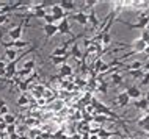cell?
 Masks as SVG:
<instances>
[{
	"label": "cell",
	"mask_w": 149,
	"mask_h": 139,
	"mask_svg": "<svg viewBox=\"0 0 149 139\" xmlns=\"http://www.w3.org/2000/svg\"><path fill=\"white\" fill-rule=\"evenodd\" d=\"M127 27H130V28H140V30H148V25H149V17L148 16H141L140 17V21L136 23H126Z\"/></svg>",
	"instance_id": "6da1fadb"
},
{
	"label": "cell",
	"mask_w": 149,
	"mask_h": 139,
	"mask_svg": "<svg viewBox=\"0 0 149 139\" xmlns=\"http://www.w3.org/2000/svg\"><path fill=\"white\" fill-rule=\"evenodd\" d=\"M126 94L129 95V98H134V100H140L141 98V91H140L138 86H132L126 91Z\"/></svg>",
	"instance_id": "7a4b0ae2"
},
{
	"label": "cell",
	"mask_w": 149,
	"mask_h": 139,
	"mask_svg": "<svg viewBox=\"0 0 149 139\" xmlns=\"http://www.w3.org/2000/svg\"><path fill=\"white\" fill-rule=\"evenodd\" d=\"M118 103H119L121 108H124V106H127L129 103H130V98H129V95L126 94V91H124V92H121V94L118 95Z\"/></svg>",
	"instance_id": "3957f363"
},
{
	"label": "cell",
	"mask_w": 149,
	"mask_h": 139,
	"mask_svg": "<svg viewBox=\"0 0 149 139\" xmlns=\"http://www.w3.org/2000/svg\"><path fill=\"white\" fill-rule=\"evenodd\" d=\"M135 108L148 111V108H149V102L146 100V98H140V100H136V102H135Z\"/></svg>",
	"instance_id": "277c9868"
},
{
	"label": "cell",
	"mask_w": 149,
	"mask_h": 139,
	"mask_svg": "<svg viewBox=\"0 0 149 139\" xmlns=\"http://www.w3.org/2000/svg\"><path fill=\"white\" fill-rule=\"evenodd\" d=\"M134 45H135V52H136V53H138V52H141V53H143L144 47H146V44H144V42L141 41V39H136Z\"/></svg>",
	"instance_id": "5b68a950"
},
{
	"label": "cell",
	"mask_w": 149,
	"mask_h": 139,
	"mask_svg": "<svg viewBox=\"0 0 149 139\" xmlns=\"http://www.w3.org/2000/svg\"><path fill=\"white\" fill-rule=\"evenodd\" d=\"M143 67V63L140 61H134L132 64H127V70H140Z\"/></svg>",
	"instance_id": "8992f818"
},
{
	"label": "cell",
	"mask_w": 149,
	"mask_h": 139,
	"mask_svg": "<svg viewBox=\"0 0 149 139\" xmlns=\"http://www.w3.org/2000/svg\"><path fill=\"white\" fill-rule=\"evenodd\" d=\"M136 124H138L140 128H143L144 125H148V124H149V113H148L143 119H138V120H136Z\"/></svg>",
	"instance_id": "52a82bcc"
},
{
	"label": "cell",
	"mask_w": 149,
	"mask_h": 139,
	"mask_svg": "<svg viewBox=\"0 0 149 139\" xmlns=\"http://www.w3.org/2000/svg\"><path fill=\"white\" fill-rule=\"evenodd\" d=\"M141 41L144 42L146 45H149V30H143V34H141Z\"/></svg>",
	"instance_id": "ba28073f"
},
{
	"label": "cell",
	"mask_w": 149,
	"mask_h": 139,
	"mask_svg": "<svg viewBox=\"0 0 149 139\" xmlns=\"http://www.w3.org/2000/svg\"><path fill=\"white\" fill-rule=\"evenodd\" d=\"M127 74H129V75H132L134 78L143 77V70H141V69H140V70H127Z\"/></svg>",
	"instance_id": "9c48e42d"
},
{
	"label": "cell",
	"mask_w": 149,
	"mask_h": 139,
	"mask_svg": "<svg viewBox=\"0 0 149 139\" xmlns=\"http://www.w3.org/2000/svg\"><path fill=\"white\" fill-rule=\"evenodd\" d=\"M146 85H149V70L143 75V80H141V86H146Z\"/></svg>",
	"instance_id": "30bf717a"
},
{
	"label": "cell",
	"mask_w": 149,
	"mask_h": 139,
	"mask_svg": "<svg viewBox=\"0 0 149 139\" xmlns=\"http://www.w3.org/2000/svg\"><path fill=\"white\" fill-rule=\"evenodd\" d=\"M113 83H115V85H121V83H123V78H121V75H118V74L113 75Z\"/></svg>",
	"instance_id": "8fae6325"
},
{
	"label": "cell",
	"mask_w": 149,
	"mask_h": 139,
	"mask_svg": "<svg viewBox=\"0 0 149 139\" xmlns=\"http://www.w3.org/2000/svg\"><path fill=\"white\" fill-rule=\"evenodd\" d=\"M77 19H79V22H82V23H85V22H86V19L83 17V14H79V17H77Z\"/></svg>",
	"instance_id": "7c38bea8"
},
{
	"label": "cell",
	"mask_w": 149,
	"mask_h": 139,
	"mask_svg": "<svg viewBox=\"0 0 149 139\" xmlns=\"http://www.w3.org/2000/svg\"><path fill=\"white\" fill-rule=\"evenodd\" d=\"M54 31H55V30H54V27H50V25L47 27V34H52Z\"/></svg>",
	"instance_id": "4fadbf2b"
},
{
	"label": "cell",
	"mask_w": 149,
	"mask_h": 139,
	"mask_svg": "<svg viewBox=\"0 0 149 139\" xmlns=\"http://www.w3.org/2000/svg\"><path fill=\"white\" fill-rule=\"evenodd\" d=\"M143 131H146V133H149V124L143 127Z\"/></svg>",
	"instance_id": "5bb4252c"
},
{
	"label": "cell",
	"mask_w": 149,
	"mask_h": 139,
	"mask_svg": "<svg viewBox=\"0 0 149 139\" xmlns=\"http://www.w3.org/2000/svg\"><path fill=\"white\" fill-rule=\"evenodd\" d=\"M143 53H146V55H149V45H146V47H144Z\"/></svg>",
	"instance_id": "9a60e30c"
}]
</instances>
